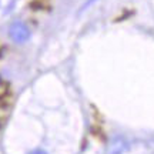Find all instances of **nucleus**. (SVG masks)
Wrapping results in <instances>:
<instances>
[{
    "instance_id": "obj_1",
    "label": "nucleus",
    "mask_w": 154,
    "mask_h": 154,
    "mask_svg": "<svg viewBox=\"0 0 154 154\" xmlns=\"http://www.w3.org/2000/svg\"><path fill=\"white\" fill-rule=\"evenodd\" d=\"M9 36H10V38L14 43L22 44V43H26L29 38H30L32 33H30L29 27L23 22L14 20L10 24V27H9Z\"/></svg>"
},
{
    "instance_id": "obj_2",
    "label": "nucleus",
    "mask_w": 154,
    "mask_h": 154,
    "mask_svg": "<svg viewBox=\"0 0 154 154\" xmlns=\"http://www.w3.org/2000/svg\"><path fill=\"white\" fill-rule=\"evenodd\" d=\"M124 150V141L121 138H116L110 147V154H121Z\"/></svg>"
},
{
    "instance_id": "obj_3",
    "label": "nucleus",
    "mask_w": 154,
    "mask_h": 154,
    "mask_svg": "<svg viewBox=\"0 0 154 154\" xmlns=\"http://www.w3.org/2000/svg\"><path fill=\"white\" fill-rule=\"evenodd\" d=\"M94 2H97V0H86V3H84V5L82 6V9H80V11H83V10H86V9H87L88 6H91L94 3Z\"/></svg>"
},
{
    "instance_id": "obj_4",
    "label": "nucleus",
    "mask_w": 154,
    "mask_h": 154,
    "mask_svg": "<svg viewBox=\"0 0 154 154\" xmlns=\"http://www.w3.org/2000/svg\"><path fill=\"white\" fill-rule=\"evenodd\" d=\"M29 154H47L44 150H33L32 153H29Z\"/></svg>"
}]
</instances>
